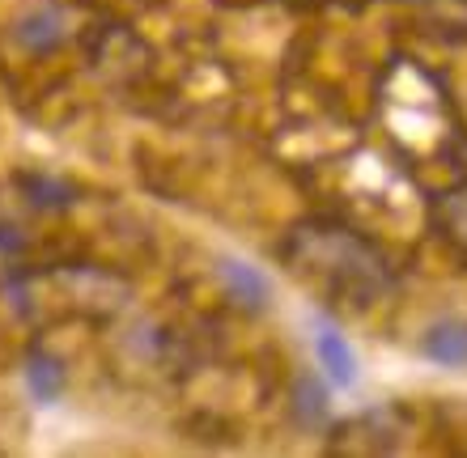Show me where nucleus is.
Wrapping results in <instances>:
<instances>
[{
  "label": "nucleus",
  "instance_id": "7ed1b4c3",
  "mask_svg": "<svg viewBox=\"0 0 467 458\" xmlns=\"http://www.w3.org/2000/svg\"><path fill=\"white\" fill-rule=\"evenodd\" d=\"M417 352L442 370H467V314L433 319L417 340Z\"/></svg>",
  "mask_w": 467,
  "mask_h": 458
},
{
  "label": "nucleus",
  "instance_id": "f03ea898",
  "mask_svg": "<svg viewBox=\"0 0 467 458\" xmlns=\"http://www.w3.org/2000/svg\"><path fill=\"white\" fill-rule=\"evenodd\" d=\"M404 437H412V412L387 403L361 412L357 421L336 424L327 437V454H400Z\"/></svg>",
  "mask_w": 467,
  "mask_h": 458
},
{
  "label": "nucleus",
  "instance_id": "423d86ee",
  "mask_svg": "<svg viewBox=\"0 0 467 458\" xmlns=\"http://www.w3.org/2000/svg\"><path fill=\"white\" fill-rule=\"evenodd\" d=\"M315 357H319V370L327 373L332 386L348 391V386L357 382V357H353V348H348V340L336 331V327H319V331H315Z\"/></svg>",
  "mask_w": 467,
  "mask_h": 458
},
{
  "label": "nucleus",
  "instance_id": "0eeeda50",
  "mask_svg": "<svg viewBox=\"0 0 467 458\" xmlns=\"http://www.w3.org/2000/svg\"><path fill=\"white\" fill-rule=\"evenodd\" d=\"M64 35V22H60V13L47 9V5H38V9H30L17 22V43L30 51H51L56 43H60Z\"/></svg>",
  "mask_w": 467,
  "mask_h": 458
},
{
  "label": "nucleus",
  "instance_id": "39448f33",
  "mask_svg": "<svg viewBox=\"0 0 467 458\" xmlns=\"http://www.w3.org/2000/svg\"><path fill=\"white\" fill-rule=\"evenodd\" d=\"M430 229L455 250L459 260H467V191L463 187L430 199Z\"/></svg>",
  "mask_w": 467,
  "mask_h": 458
},
{
  "label": "nucleus",
  "instance_id": "1a4fd4ad",
  "mask_svg": "<svg viewBox=\"0 0 467 458\" xmlns=\"http://www.w3.org/2000/svg\"><path fill=\"white\" fill-rule=\"evenodd\" d=\"M294 416L302 429H319L327 421V391L315 373H302L294 382Z\"/></svg>",
  "mask_w": 467,
  "mask_h": 458
},
{
  "label": "nucleus",
  "instance_id": "20e7f679",
  "mask_svg": "<svg viewBox=\"0 0 467 458\" xmlns=\"http://www.w3.org/2000/svg\"><path fill=\"white\" fill-rule=\"evenodd\" d=\"M217 280H222V289L230 293V301L238 310H246V314L268 310L272 280L259 272V268H251V263H243V260H234V255H222V260H217Z\"/></svg>",
  "mask_w": 467,
  "mask_h": 458
},
{
  "label": "nucleus",
  "instance_id": "6e6552de",
  "mask_svg": "<svg viewBox=\"0 0 467 458\" xmlns=\"http://www.w3.org/2000/svg\"><path fill=\"white\" fill-rule=\"evenodd\" d=\"M26 386H30L35 403H56V399L64 395L60 361L51 357V352H35V357L26 361Z\"/></svg>",
  "mask_w": 467,
  "mask_h": 458
},
{
  "label": "nucleus",
  "instance_id": "f257e3e1",
  "mask_svg": "<svg viewBox=\"0 0 467 458\" xmlns=\"http://www.w3.org/2000/svg\"><path fill=\"white\" fill-rule=\"evenodd\" d=\"M281 260L340 314L379 306L395 285L387 250L369 234L332 217H310L294 225V234L281 242Z\"/></svg>",
  "mask_w": 467,
  "mask_h": 458
},
{
  "label": "nucleus",
  "instance_id": "9d476101",
  "mask_svg": "<svg viewBox=\"0 0 467 458\" xmlns=\"http://www.w3.org/2000/svg\"><path fill=\"white\" fill-rule=\"evenodd\" d=\"M22 187H26V199H30L35 209H64V204H73V196H77L73 183L51 178V174H26Z\"/></svg>",
  "mask_w": 467,
  "mask_h": 458
}]
</instances>
